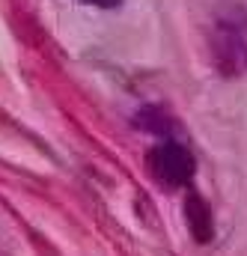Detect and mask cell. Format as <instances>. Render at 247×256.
Instances as JSON below:
<instances>
[{"mask_svg":"<svg viewBox=\"0 0 247 256\" xmlns=\"http://www.w3.org/2000/svg\"><path fill=\"white\" fill-rule=\"evenodd\" d=\"M212 57L220 74L236 78L247 72V12H224L212 33Z\"/></svg>","mask_w":247,"mask_h":256,"instance_id":"cell-1","label":"cell"},{"mask_svg":"<svg viewBox=\"0 0 247 256\" xmlns=\"http://www.w3.org/2000/svg\"><path fill=\"white\" fill-rule=\"evenodd\" d=\"M146 170L149 176L161 185V188H185L194 179V158L182 143L176 140H164L155 149H149L146 155Z\"/></svg>","mask_w":247,"mask_h":256,"instance_id":"cell-2","label":"cell"},{"mask_svg":"<svg viewBox=\"0 0 247 256\" xmlns=\"http://www.w3.org/2000/svg\"><path fill=\"white\" fill-rule=\"evenodd\" d=\"M185 220H188V230H190L194 242H200V244L212 242V236H214V218H212L208 202H206L200 194H188V200H185Z\"/></svg>","mask_w":247,"mask_h":256,"instance_id":"cell-3","label":"cell"},{"mask_svg":"<svg viewBox=\"0 0 247 256\" xmlns=\"http://www.w3.org/2000/svg\"><path fill=\"white\" fill-rule=\"evenodd\" d=\"M140 128H146V131H152V134H158V137H167L170 134V128H173V122H170V116L167 114H161L158 108H143L140 114H137V120H134Z\"/></svg>","mask_w":247,"mask_h":256,"instance_id":"cell-4","label":"cell"},{"mask_svg":"<svg viewBox=\"0 0 247 256\" xmlns=\"http://www.w3.org/2000/svg\"><path fill=\"white\" fill-rule=\"evenodd\" d=\"M78 3H90V6H98V9H114V6H120L122 0H78Z\"/></svg>","mask_w":247,"mask_h":256,"instance_id":"cell-5","label":"cell"}]
</instances>
